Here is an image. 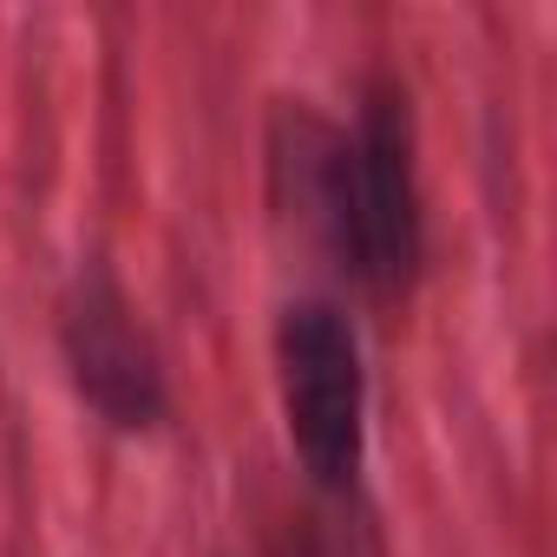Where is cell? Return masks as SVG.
<instances>
[{
	"mask_svg": "<svg viewBox=\"0 0 557 557\" xmlns=\"http://www.w3.org/2000/svg\"><path fill=\"white\" fill-rule=\"evenodd\" d=\"M269 557H342V544L322 531V518H296L269 537Z\"/></svg>",
	"mask_w": 557,
	"mask_h": 557,
	"instance_id": "4",
	"label": "cell"
},
{
	"mask_svg": "<svg viewBox=\"0 0 557 557\" xmlns=\"http://www.w3.org/2000/svg\"><path fill=\"white\" fill-rule=\"evenodd\" d=\"M53 348H60L73 400L106 433L151 440L171 426V413H177L171 361L106 256H92L66 275V289L53 302Z\"/></svg>",
	"mask_w": 557,
	"mask_h": 557,
	"instance_id": "3",
	"label": "cell"
},
{
	"mask_svg": "<svg viewBox=\"0 0 557 557\" xmlns=\"http://www.w3.org/2000/svg\"><path fill=\"white\" fill-rule=\"evenodd\" d=\"M269 203L296 223L368 302H407L426 275V184L420 112L394 66H368L355 119H296L275 132Z\"/></svg>",
	"mask_w": 557,
	"mask_h": 557,
	"instance_id": "1",
	"label": "cell"
},
{
	"mask_svg": "<svg viewBox=\"0 0 557 557\" xmlns=\"http://www.w3.org/2000/svg\"><path fill=\"white\" fill-rule=\"evenodd\" d=\"M275 407L296 472L322 498H355L368 472V348L348 302L302 289L269 329Z\"/></svg>",
	"mask_w": 557,
	"mask_h": 557,
	"instance_id": "2",
	"label": "cell"
}]
</instances>
